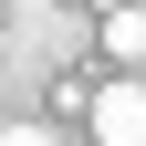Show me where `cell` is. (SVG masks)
Segmentation results:
<instances>
[{
  "mask_svg": "<svg viewBox=\"0 0 146 146\" xmlns=\"http://www.w3.org/2000/svg\"><path fill=\"white\" fill-rule=\"evenodd\" d=\"M94 146H146V84L136 73H115L94 94Z\"/></svg>",
  "mask_w": 146,
  "mask_h": 146,
  "instance_id": "1",
  "label": "cell"
},
{
  "mask_svg": "<svg viewBox=\"0 0 146 146\" xmlns=\"http://www.w3.org/2000/svg\"><path fill=\"white\" fill-rule=\"evenodd\" d=\"M94 42L115 52L125 73H136V63H146V11H136V0H115V11H104V31H94Z\"/></svg>",
  "mask_w": 146,
  "mask_h": 146,
  "instance_id": "2",
  "label": "cell"
},
{
  "mask_svg": "<svg viewBox=\"0 0 146 146\" xmlns=\"http://www.w3.org/2000/svg\"><path fill=\"white\" fill-rule=\"evenodd\" d=\"M0 146H63L52 125H0Z\"/></svg>",
  "mask_w": 146,
  "mask_h": 146,
  "instance_id": "3",
  "label": "cell"
}]
</instances>
